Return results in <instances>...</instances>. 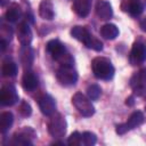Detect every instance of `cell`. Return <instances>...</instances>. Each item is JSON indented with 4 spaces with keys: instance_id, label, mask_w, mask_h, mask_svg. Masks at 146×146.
Instances as JSON below:
<instances>
[{
    "instance_id": "19",
    "label": "cell",
    "mask_w": 146,
    "mask_h": 146,
    "mask_svg": "<svg viewBox=\"0 0 146 146\" xmlns=\"http://www.w3.org/2000/svg\"><path fill=\"white\" fill-rule=\"evenodd\" d=\"M21 16H22V10H21V7L17 3H11L8 7V9L5 14L6 19L8 22H11V23L17 22L21 18Z\"/></svg>"
},
{
    "instance_id": "9",
    "label": "cell",
    "mask_w": 146,
    "mask_h": 146,
    "mask_svg": "<svg viewBox=\"0 0 146 146\" xmlns=\"http://www.w3.org/2000/svg\"><path fill=\"white\" fill-rule=\"evenodd\" d=\"M47 51L50 54V56L57 60L58 63L66 56V48L59 40H50L46 46Z\"/></svg>"
},
{
    "instance_id": "15",
    "label": "cell",
    "mask_w": 146,
    "mask_h": 146,
    "mask_svg": "<svg viewBox=\"0 0 146 146\" xmlns=\"http://www.w3.org/2000/svg\"><path fill=\"white\" fill-rule=\"evenodd\" d=\"M39 15L41 18L50 21L54 18V5L51 0H42L39 5Z\"/></svg>"
},
{
    "instance_id": "26",
    "label": "cell",
    "mask_w": 146,
    "mask_h": 146,
    "mask_svg": "<svg viewBox=\"0 0 146 146\" xmlns=\"http://www.w3.org/2000/svg\"><path fill=\"white\" fill-rule=\"evenodd\" d=\"M82 143H83L82 141V135L78 131H74L73 133H71V136L67 139V144L72 145V146H78V145H81Z\"/></svg>"
},
{
    "instance_id": "6",
    "label": "cell",
    "mask_w": 146,
    "mask_h": 146,
    "mask_svg": "<svg viewBox=\"0 0 146 146\" xmlns=\"http://www.w3.org/2000/svg\"><path fill=\"white\" fill-rule=\"evenodd\" d=\"M143 122H144V114L140 111H136L130 115V117L128 119V121L125 123H121V124L116 125V133L123 135V133L137 128Z\"/></svg>"
},
{
    "instance_id": "11",
    "label": "cell",
    "mask_w": 146,
    "mask_h": 146,
    "mask_svg": "<svg viewBox=\"0 0 146 146\" xmlns=\"http://www.w3.org/2000/svg\"><path fill=\"white\" fill-rule=\"evenodd\" d=\"M145 83H146V67L138 71L130 80V86L133 89L135 94L141 95L145 91Z\"/></svg>"
},
{
    "instance_id": "4",
    "label": "cell",
    "mask_w": 146,
    "mask_h": 146,
    "mask_svg": "<svg viewBox=\"0 0 146 146\" xmlns=\"http://www.w3.org/2000/svg\"><path fill=\"white\" fill-rule=\"evenodd\" d=\"M66 120L60 113L52 114L48 122V131L54 138H62L66 132Z\"/></svg>"
},
{
    "instance_id": "25",
    "label": "cell",
    "mask_w": 146,
    "mask_h": 146,
    "mask_svg": "<svg viewBox=\"0 0 146 146\" xmlns=\"http://www.w3.org/2000/svg\"><path fill=\"white\" fill-rule=\"evenodd\" d=\"M82 141L86 146H92L96 144L97 141V137L94 132H90V131H86L82 133Z\"/></svg>"
},
{
    "instance_id": "21",
    "label": "cell",
    "mask_w": 146,
    "mask_h": 146,
    "mask_svg": "<svg viewBox=\"0 0 146 146\" xmlns=\"http://www.w3.org/2000/svg\"><path fill=\"white\" fill-rule=\"evenodd\" d=\"M14 122V115L10 112H3L0 115V130L1 132H7Z\"/></svg>"
},
{
    "instance_id": "22",
    "label": "cell",
    "mask_w": 146,
    "mask_h": 146,
    "mask_svg": "<svg viewBox=\"0 0 146 146\" xmlns=\"http://www.w3.org/2000/svg\"><path fill=\"white\" fill-rule=\"evenodd\" d=\"M17 73V65L11 59H6L2 64V74L5 76H15Z\"/></svg>"
},
{
    "instance_id": "20",
    "label": "cell",
    "mask_w": 146,
    "mask_h": 146,
    "mask_svg": "<svg viewBox=\"0 0 146 146\" xmlns=\"http://www.w3.org/2000/svg\"><path fill=\"white\" fill-rule=\"evenodd\" d=\"M100 34H102V36H104L107 40H113L119 35V29L116 27V25H114L112 23H107L102 26Z\"/></svg>"
},
{
    "instance_id": "1",
    "label": "cell",
    "mask_w": 146,
    "mask_h": 146,
    "mask_svg": "<svg viewBox=\"0 0 146 146\" xmlns=\"http://www.w3.org/2000/svg\"><path fill=\"white\" fill-rule=\"evenodd\" d=\"M71 35H72L74 39H76V40L83 42V43H84L88 48H90V49H94V50H96V51L103 50V43H102L98 39H96V38H95L86 27H83V26H74V27H72V30H71Z\"/></svg>"
},
{
    "instance_id": "27",
    "label": "cell",
    "mask_w": 146,
    "mask_h": 146,
    "mask_svg": "<svg viewBox=\"0 0 146 146\" xmlns=\"http://www.w3.org/2000/svg\"><path fill=\"white\" fill-rule=\"evenodd\" d=\"M18 112L21 113L22 116H25V117H26V116H30V115H31V113H32V108H31V106H30L29 103H26V102H22V103L19 104Z\"/></svg>"
},
{
    "instance_id": "23",
    "label": "cell",
    "mask_w": 146,
    "mask_h": 146,
    "mask_svg": "<svg viewBox=\"0 0 146 146\" xmlns=\"http://www.w3.org/2000/svg\"><path fill=\"white\" fill-rule=\"evenodd\" d=\"M143 5L137 0V1H131L129 2V7H128V11L131 16L137 17L143 13Z\"/></svg>"
},
{
    "instance_id": "31",
    "label": "cell",
    "mask_w": 146,
    "mask_h": 146,
    "mask_svg": "<svg viewBox=\"0 0 146 146\" xmlns=\"http://www.w3.org/2000/svg\"><path fill=\"white\" fill-rule=\"evenodd\" d=\"M131 1H137V0H129V2H131Z\"/></svg>"
},
{
    "instance_id": "28",
    "label": "cell",
    "mask_w": 146,
    "mask_h": 146,
    "mask_svg": "<svg viewBox=\"0 0 146 146\" xmlns=\"http://www.w3.org/2000/svg\"><path fill=\"white\" fill-rule=\"evenodd\" d=\"M139 26H140V29H141L144 32H146V16H145L144 18H141V21H140V23H139Z\"/></svg>"
},
{
    "instance_id": "3",
    "label": "cell",
    "mask_w": 146,
    "mask_h": 146,
    "mask_svg": "<svg viewBox=\"0 0 146 146\" xmlns=\"http://www.w3.org/2000/svg\"><path fill=\"white\" fill-rule=\"evenodd\" d=\"M72 104L82 116L89 117L95 114V107L91 104L89 97H86L82 92L74 94V96L72 97Z\"/></svg>"
},
{
    "instance_id": "7",
    "label": "cell",
    "mask_w": 146,
    "mask_h": 146,
    "mask_svg": "<svg viewBox=\"0 0 146 146\" xmlns=\"http://www.w3.org/2000/svg\"><path fill=\"white\" fill-rule=\"evenodd\" d=\"M0 102L3 106H13L18 102L16 88L13 84H6L0 90Z\"/></svg>"
},
{
    "instance_id": "12",
    "label": "cell",
    "mask_w": 146,
    "mask_h": 146,
    "mask_svg": "<svg viewBox=\"0 0 146 146\" xmlns=\"http://www.w3.org/2000/svg\"><path fill=\"white\" fill-rule=\"evenodd\" d=\"M39 108L46 116H51L56 110V102L50 95H43L39 99Z\"/></svg>"
},
{
    "instance_id": "16",
    "label": "cell",
    "mask_w": 146,
    "mask_h": 146,
    "mask_svg": "<svg viewBox=\"0 0 146 146\" xmlns=\"http://www.w3.org/2000/svg\"><path fill=\"white\" fill-rule=\"evenodd\" d=\"M22 84H23V88L27 91H33L34 89H36L39 82H38V78L36 75L31 72V71H26L23 75V79H22Z\"/></svg>"
},
{
    "instance_id": "29",
    "label": "cell",
    "mask_w": 146,
    "mask_h": 146,
    "mask_svg": "<svg viewBox=\"0 0 146 146\" xmlns=\"http://www.w3.org/2000/svg\"><path fill=\"white\" fill-rule=\"evenodd\" d=\"M133 103H135V102H133V97H132V96H131V97H129V98H127V102H125V104H127V105L132 106V105H133Z\"/></svg>"
},
{
    "instance_id": "8",
    "label": "cell",
    "mask_w": 146,
    "mask_h": 146,
    "mask_svg": "<svg viewBox=\"0 0 146 146\" xmlns=\"http://www.w3.org/2000/svg\"><path fill=\"white\" fill-rule=\"evenodd\" d=\"M130 63L131 65H139L146 60V44L143 42H135L130 51Z\"/></svg>"
},
{
    "instance_id": "13",
    "label": "cell",
    "mask_w": 146,
    "mask_h": 146,
    "mask_svg": "<svg viewBox=\"0 0 146 146\" xmlns=\"http://www.w3.org/2000/svg\"><path fill=\"white\" fill-rule=\"evenodd\" d=\"M96 14L103 21H108L113 16V9L108 1L106 0H98L96 2Z\"/></svg>"
},
{
    "instance_id": "32",
    "label": "cell",
    "mask_w": 146,
    "mask_h": 146,
    "mask_svg": "<svg viewBox=\"0 0 146 146\" xmlns=\"http://www.w3.org/2000/svg\"><path fill=\"white\" fill-rule=\"evenodd\" d=\"M145 111H146V107H145Z\"/></svg>"
},
{
    "instance_id": "10",
    "label": "cell",
    "mask_w": 146,
    "mask_h": 146,
    "mask_svg": "<svg viewBox=\"0 0 146 146\" xmlns=\"http://www.w3.org/2000/svg\"><path fill=\"white\" fill-rule=\"evenodd\" d=\"M34 137H35V132L30 127H25L21 132L14 135L10 144H13V145H22V146L32 145V138H34Z\"/></svg>"
},
{
    "instance_id": "17",
    "label": "cell",
    "mask_w": 146,
    "mask_h": 146,
    "mask_svg": "<svg viewBox=\"0 0 146 146\" xmlns=\"http://www.w3.org/2000/svg\"><path fill=\"white\" fill-rule=\"evenodd\" d=\"M91 8V1L90 0H74L73 2V9L80 17H86L90 13Z\"/></svg>"
},
{
    "instance_id": "30",
    "label": "cell",
    "mask_w": 146,
    "mask_h": 146,
    "mask_svg": "<svg viewBox=\"0 0 146 146\" xmlns=\"http://www.w3.org/2000/svg\"><path fill=\"white\" fill-rule=\"evenodd\" d=\"M6 2H7V0H0V5H1L2 7L6 5Z\"/></svg>"
},
{
    "instance_id": "5",
    "label": "cell",
    "mask_w": 146,
    "mask_h": 146,
    "mask_svg": "<svg viewBox=\"0 0 146 146\" xmlns=\"http://www.w3.org/2000/svg\"><path fill=\"white\" fill-rule=\"evenodd\" d=\"M57 81L62 86H73L78 81V72L72 66H60L56 73Z\"/></svg>"
},
{
    "instance_id": "24",
    "label": "cell",
    "mask_w": 146,
    "mask_h": 146,
    "mask_svg": "<svg viewBox=\"0 0 146 146\" xmlns=\"http://www.w3.org/2000/svg\"><path fill=\"white\" fill-rule=\"evenodd\" d=\"M102 94V89L98 84H90L87 88V96L90 100H97Z\"/></svg>"
},
{
    "instance_id": "18",
    "label": "cell",
    "mask_w": 146,
    "mask_h": 146,
    "mask_svg": "<svg viewBox=\"0 0 146 146\" xmlns=\"http://www.w3.org/2000/svg\"><path fill=\"white\" fill-rule=\"evenodd\" d=\"M33 58H34V54L32 48L30 47V44H24L21 48V60L23 63L24 66H31L33 63Z\"/></svg>"
},
{
    "instance_id": "14",
    "label": "cell",
    "mask_w": 146,
    "mask_h": 146,
    "mask_svg": "<svg viewBox=\"0 0 146 146\" xmlns=\"http://www.w3.org/2000/svg\"><path fill=\"white\" fill-rule=\"evenodd\" d=\"M17 39L22 46L30 44L32 41V32L26 22H22L17 27Z\"/></svg>"
},
{
    "instance_id": "2",
    "label": "cell",
    "mask_w": 146,
    "mask_h": 146,
    "mask_svg": "<svg viewBox=\"0 0 146 146\" xmlns=\"http://www.w3.org/2000/svg\"><path fill=\"white\" fill-rule=\"evenodd\" d=\"M92 73L97 79L100 80H110L114 75V66L111 60L105 57H96L91 63Z\"/></svg>"
}]
</instances>
